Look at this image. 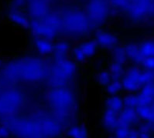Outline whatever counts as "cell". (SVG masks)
I'll use <instances>...</instances> for the list:
<instances>
[{
    "label": "cell",
    "instance_id": "obj_1",
    "mask_svg": "<svg viewBox=\"0 0 154 138\" xmlns=\"http://www.w3.org/2000/svg\"><path fill=\"white\" fill-rule=\"evenodd\" d=\"M3 68V76L13 84L17 82H37L46 78L48 67L38 57H23L9 62Z\"/></svg>",
    "mask_w": 154,
    "mask_h": 138
},
{
    "label": "cell",
    "instance_id": "obj_2",
    "mask_svg": "<svg viewBox=\"0 0 154 138\" xmlns=\"http://www.w3.org/2000/svg\"><path fill=\"white\" fill-rule=\"evenodd\" d=\"M51 112L63 128L72 124L78 108V99L70 87H51L48 93Z\"/></svg>",
    "mask_w": 154,
    "mask_h": 138
},
{
    "label": "cell",
    "instance_id": "obj_3",
    "mask_svg": "<svg viewBox=\"0 0 154 138\" xmlns=\"http://www.w3.org/2000/svg\"><path fill=\"white\" fill-rule=\"evenodd\" d=\"M0 91V124H3L18 115L26 104V96L21 90L14 87Z\"/></svg>",
    "mask_w": 154,
    "mask_h": 138
},
{
    "label": "cell",
    "instance_id": "obj_4",
    "mask_svg": "<svg viewBox=\"0 0 154 138\" xmlns=\"http://www.w3.org/2000/svg\"><path fill=\"white\" fill-rule=\"evenodd\" d=\"M3 124L16 138H45L40 123L32 116L17 115Z\"/></svg>",
    "mask_w": 154,
    "mask_h": 138
},
{
    "label": "cell",
    "instance_id": "obj_5",
    "mask_svg": "<svg viewBox=\"0 0 154 138\" xmlns=\"http://www.w3.org/2000/svg\"><path fill=\"white\" fill-rule=\"evenodd\" d=\"M76 73V63L68 59L62 62L53 63L48 68L47 77L51 87H69L75 79Z\"/></svg>",
    "mask_w": 154,
    "mask_h": 138
},
{
    "label": "cell",
    "instance_id": "obj_6",
    "mask_svg": "<svg viewBox=\"0 0 154 138\" xmlns=\"http://www.w3.org/2000/svg\"><path fill=\"white\" fill-rule=\"evenodd\" d=\"M91 22L82 13L73 15H64L61 19V30L72 38H84L88 34Z\"/></svg>",
    "mask_w": 154,
    "mask_h": 138
},
{
    "label": "cell",
    "instance_id": "obj_7",
    "mask_svg": "<svg viewBox=\"0 0 154 138\" xmlns=\"http://www.w3.org/2000/svg\"><path fill=\"white\" fill-rule=\"evenodd\" d=\"M32 116L40 123L45 138H58L62 134L64 128L52 112L36 111Z\"/></svg>",
    "mask_w": 154,
    "mask_h": 138
},
{
    "label": "cell",
    "instance_id": "obj_8",
    "mask_svg": "<svg viewBox=\"0 0 154 138\" xmlns=\"http://www.w3.org/2000/svg\"><path fill=\"white\" fill-rule=\"evenodd\" d=\"M98 44L94 40H85L72 46L70 57L75 63H82L92 58L98 52Z\"/></svg>",
    "mask_w": 154,
    "mask_h": 138
},
{
    "label": "cell",
    "instance_id": "obj_9",
    "mask_svg": "<svg viewBox=\"0 0 154 138\" xmlns=\"http://www.w3.org/2000/svg\"><path fill=\"white\" fill-rule=\"evenodd\" d=\"M141 70L142 68L136 65L132 66L129 69H125L121 82L123 90L127 92V93H137L142 87L140 80Z\"/></svg>",
    "mask_w": 154,
    "mask_h": 138
},
{
    "label": "cell",
    "instance_id": "obj_10",
    "mask_svg": "<svg viewBox=\"0 0 154 138\" xmlns=\"http://www.w3.org/2000/svg\"><path fill=\"white\" fill-rule=\"evenodd\" d=\"M29 29H30L35 37H40L50 40H55L60 33L40 19H34L30 22Z\"/></svg>",
    "mask_w": 154,
    "mask_h": 138
},
{
    "label": "cell",
    "instance_id": "obj_11",
    "mask_svg": "<svg viewBox=\"0 0 154 138\" xmlns=\"http://www.w3.org/2000/svg\"><path fill=\"white\" fill-rule=\"evenodd\" d=\"M94 41L98 44L99 48L111 50L118 46L119 44V37L115 33L105 29H101L96 32Z\"/></svg>",
    "mask_w": 154,
    "mask_h": 138
},
{
    "label": "cell",
    "instance_id": "obj_12",
    "mask_svg": "<svg viewBox=\"0 0 154 138\" xmlns=\"http://www.w3.org/2000/svg\"><path fill=\"white\" fill-rule=\"evenodd\" d=\"M72 46L68 40H59L54 43V48L51 54L53 63L62 62L68 60Z\"/></svg>",
    "mask_w": 154,
    "mask_h": 138
},
{
    "label": "cell",
    "instance_id": "obj_13",
    "mask_svg": "<svg viewBox=\"0 0 154 138\" xmlns=\"http://www.w3.org/2000/svg\"><path fill=\"white\" fill-rule=\"evenodd\" d=\"M88 13L91 19V23H102L107 16V6H105L104 2L96 0L90 4Z\"/></svg>",
    "mask_w": 154,
    "mask_h": 138
},
{
    "label": "cell",
    "instance_id": "obj_14",
    "mask_svg": "<svg viewBox=\"0 0 154 138\" xmlns=\"http://www.w3.org/2000/svg\"><path fill=\"white\" fill-rule=\"evenodd\" d=\"M119 124L132 129V127H137L140 122V116L138 115L137 111L135 109L124 107L119 113Z\"/></svg>",
    "mask_w": 154,
    "mask_h": 138
},
{
    "label": "cell",
    "instance_id": "obj_15",
    "mask_svg": "<svg viewBox=\"0 0 154 138\" xmlns=\"http://www.w3.org/2000/svg\"><path fill=\"white\" fill-rule=\"evenodd\" d=\"M119 113L109 109H105L102 116V125L108 132L113 133L120 125L119 121Z\"/></svg>",
    "mask_w": 154,
    "mask_h": 138
},
{
    "label": "cell",
    "instance_id": "obj_16",
    "mask_svg": "<svg viewBox=\"0 0 154 138\" xmlns=\"http://www.w3.org/2000/svg\"><path fill=\"white\" fill-rule=\"evenodd\" d=\"M125 49L127 60L133 63L134 65L143 67L146 58L143 57V55L140 53L139 46L136 43H129L125 46Z\"/></svg>",
    "mask_w": 154,
    "mask_h": 138
},
{
    "label": "cell",
    "instance_id": "obj_17",
    "mask_svg": "<svg viewBox=\"0 0 154 138\" xmlns=\"http://www.w3.org/2000/svg\"><path fill=\"white\" fill-rule=\"evenodd\" d=\"M33 46L35 50L40 56H47L51 55L54 48V43L52 40L47 39L35 37L33 40Z\"/></svg>",
    "mask_w": 154,
    "mask_h": 138
},
{
    "label": "cell",
    "instance_id": "obj_18",
    "mask_svg": "<svg viewBox=\"0 0 154 138\" xmlns=\"http://www.w3.org/2000/svg\"><path fill=\"white\" fill-rule=\"evenodd\" d=\"M67 138H89L87 127L81 124H72L65 128Z\"/></svg>",
    "mask_w": 154,
    "mask_h": 138
},
{
    "label": "cell",
    "instance_id": "obj_19",
    "mask_svg": "<svg viewBox=\"0 0 154 138\" xmlns=\"http://www.w3.org/2000/svg\"><path fill=\"white\" fill-rule=\"evenodd\" d=\"M9 19L17 26L24 29L29 28L30 23L29 18L24 13H21L20 10L12 9V11L9 12Z\"/></svg>",
    "mask_w": 154,
    "mask_h": 138
},
{
    "label": "cell",
    "instance_id": "obj_20",
    "mask_svg": "<svg viewBox=\"0 0 154 138\" xmlns=\"http://www.w3.org/2000/svg\"><path fill=\"white\" fill-rule=\"evenodd\" d=\"M105 109H109L119 113L125 107H124L123 98L119 95L109 96L105 99Z\"/></svg>",
    "mask_w": 154,
    "mask_h": 138
},
{
    "label": "cell",
    "instance_id": "obj_21",
    "mask_svg": "<svg viewBox=\"0 0 154 138\" xmlns=\"http://www.w3.org/2000/svg\"><path fill=\"white\" fill-rule=\"evenodd\" d=\"M140 120L145 122H154V103L148 105L140 106L136 109Z\"/></svg>",
    "mask_w": 154,
    "mask_h": 138
},
{
    "label": "cell",
    "instance_id": "obj_22",
    "mask_svg": "<svg viewBox=\"0 0 154 138\" xmlns=\"http://www.w3.org/2000/svg\"><path fill=\"white\" fill-rule=\"evenodd\" d=\"M108 70L109 71L112 80H121L125 72V64L113 61L109 66Z\"/></svg>",
    "mask_w": 154,
    "mask_h": 138
},
{
    "label": "cell",
    "instance_id": "obj_23",
    "mask_svg": "<svg viewBox=\"0 0 154 138\" xmlns=\"http://www.w3.org/2000/svg\"><path fill=\"white\" fill-rule=\"evenodd\" d=\"M139 49L140 53L145 58H150L154 57V40H145L139 44Z\"/></svg>",
    "mask_w": 154,
    "mask_h": 138
},
{
    "label": "cell",
    "instance_id": "obj_24",
    "mask_svg": "<svg viewBox=\"0 0 154 138\" xmlns=\"http://www.w3.org/2000/svg\"><path fill=\"white\" fill-rule=\"evenodd\" d=\"M122 98H123L124 107H129V108L136 110L138 107H140L142 105L141 99H140L139 94L136 93H127Z\"/></svg>",
    "mask_w": 154,
    "mask_h": 138
},
{
    "label": "cell",
    "instance_id": "obj_25",
    "mask_svg": "<svg viewBox=\"0 0 154 138\" xmlns=\"http://www.w3.org/2000/svg\"><path fill=\"white\" fill-rule=\"evenodd\" d=\"M105 90L109 96L119 95L122 91L123 90L121 80H112L110 83L105 87Z\"/></svg>",
    "mask_w": 154,
    "mask_h": 138
},
{
    "label": "cell",
    "instance_id": "obj_26",
    "mask_svg": "<svg viewBox=\"0 0 154 138\" xmlns=\"http://www.w3.org/2000/svg\"><path fill=\"white\" fill-rule=\"evenodd\" d=\"M112 56L113 61H116V62L125 64L127 60H127L125 46H120L119 45L118 46H116V48L112 49Z\"/></svg>",
    "mask_w": 154,
    "mask_h": 138
},
{
    "label": "cell",
    "instance_id": "obj_27",
    "mask_svg": "<svg viewBox=\"0 0 154 138\" xmlns=\"http://www.w3.org/2000/svg\"><path fill=\"white\" fill-rule=\"evenodd\" d=\"M96 80L100 85L102 87H106L112 80L109 71L108 69H103V70L100 71L97 74Z\"/></svg>",
    "mask_w": 154,
    "mask_h": 138
},
{
    "label": "cell",
    "instance_id": "obj_28",
    "mask_svg": "<svg viewBox=\"0 0 154 138\" xmlns=\"http://www.w3.org/2000/svg\"><path fill=\"white\" fill-rule=\"evenodd\" d=\"M131 129L124 126L119 125L113 132V136L115 138H127L129 135Z\"/></svg>",
    "mask_w": 154,
    "mask_h": 138
},
{
    "label": "cell",
    "instance_id": "obj_29",
    "mask_svg": "<svg viewBox=\"0 0 154 138\" xmlns=\"http://www.w3.org/2000/svg\"><path fill=\"white\" fill-rule=\"evenodd\" d=\"M11 137V132L6 124H0V138H9Z\"/></svg>",
    "mask_w": 154,
    "mask_h": 138
},
{
    "label": "cell",
    "instance_id": "obj_30",
    "mask_svg": "<svg viewBox=\"0 0 154 138\" xmlns=\"http://www.w3.org/2000/svg\"><path fill=\"white\" fill-rule=\"evenodd\" d=\"M26 2V0H13V4H14V8L13 9H17L19 10L20 8L23 7L24 4Z\"/></svg>",
    "mask_w": 154,
    "mask_h": 138
},
{
    "label": "cell",
    "instance_id": "obj_31",
    "mask_svg": "<svg viewBox=\"0 0 154 138\" xmlns=\"http://www.w3.org/2000/svg\"><path fill=\"white\" fill-rule=\"evenodd\" d=\"M139 132V138H151L152 134L147 131H138Z\"/></svg>",
    "mask_w": 154,
    "mask_h": 138
},
{
    "label": "cell",
    "instance_id": "obj_32",
    "mask_svg": "<svg viewBox=\"0 0 154 138\" xmlns=\"http://www.w3.org/2000/svg\"><path fill=\"white\" fill-rule=\"evenodd\" d=\"M127 138H139V132L136 129H131L129 135Z\"/></svg>",
    "mask_w": 154,
    "mask_h": 138
},
{
    "label": "cell",
    "instance_id": "obj_33",
    "mask_svg": "<svg viewBox=\"0 0 154 138\" xmlns=\"http://www.w3.org/2000/svg\"><path fill=\"white\" fill-rule=\"evenodd\" d=\"M2 59L0 58V67H2Z\"/></svg>",
    "mask_w": 154,
    "mask_h": 138
},
{
    "label": "cell",
    "instance_id": "obj_34",
    "mask_svg": "<svg viewBox=\"0 0 154 138\" xmlns=\"http://www.w3.org/2000/svg\"><path fill=\"white\" fill-rule=\"evenodd\" d=\"M106 138H115V137L114 136H109V137H107Z\"/></svg>",
    "mask_w": 154,
    "mask_h": 138
},
{
    "label": "cell",
    "instance_id": "obj_35",
    "mask_svg": "<svg viewBox=\"0 0 154 138\" xmlns=\"http://www.w3.org/2000/svg\"><path fill=\"white\" fill-rule=\"evenodd\" d=\"M153 90H154V84H153ZM153 99H154V94H153Z\"/></svg>",
    "mask_w": 154,
    "mask_h": 138
},
{
    "label": "cell",
    "instance_id": "obj_36",
    "mask_svg": "<svg viewBox=\"0 0 154 138\" xmlns=\"http://www.w3.org/2000/svg\"><path fill=\"white\" fill-rule=\"evenodd\" d=\"M151 138H154V137H151Z\"/></svg>",
    "mask_w": 154,
    "mask_h": 138
}]
</instances>
